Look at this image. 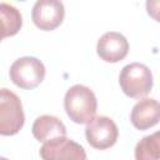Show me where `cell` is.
Here are the masks:
<instances>
[{
  "mask_svg": "<svg viewBox=\"0 0 160 160\" xmlns=\"http://www.w3.org/2000/svg\"><path fill=\"white\" fill-rule=\"evenodd\" d=\"M64 109L66 115L75 124H88L95 118L98 100L94 91L81 84L72 85L65 94Z\"/></svg>",
  "mask_w": 160,
  "mask_h": 160,
  "instance_id": "obj_1",
  "label": "cell"
},
{
  "mask_svg": "<svg viewBox=\"0 0 160 160\" xmlns=\"http://www.w3.org/2000/svg\"><path fill=\"white\" fill-rule=\"evenodd\" d=\"M152 74L150 69L140 62L125 65L119 74V85L122 92L132 99L145 98L152 89Z\"/></svg>",
  "mask_w": 160,
  "mask_h": 160,
  "instance_id": "obj_2",
  "label": "cell"
},
{
  "mask_svg": "<svg viewBox=\"0 0 160 160\" xmlns=\"http://www.w3.org/2000/svg\"><path fill=\"white\" fill-rule=\"evenodd\" d=\"M24 122L25 114L20 98L6 88L0 89V135H16Z\"/></svg>",
  "mask_w": 160,
  "mask_h": 160,
  "instance_id": "obj_3",
  "label": "cell"
},
{
  "mask_svg": "<svg viewBox=\"0 0 160 160\" xmlns=\"http://www.w3.org/2000/svg\"><path fill=\"white\" fill-rule=\"evenodd\" d=\"M45 66L34 56H22L15 60L9 70L10 80L20 89L32 90L45 79Z\"/></svg>",
  "mask_w": 160,
  "mask_h": 160,
  "instance_id": "obj_4",
  "label": "cell"
},
{
  "mask_svg": "<svg viewBox=\"0 0 160 160\" xmlns=\"http://www.w3.org/2000/svg\"><path fill=\"white\" fill-rule=\"evenodd\" d=\"M85 138L91 148L106 150L118 141L119 129L112 119L108 116H95L86 124Z\"/></svg>",
  "mask_w": 160,
  "mask_h": 160,
  "instance_id": "obj_5",
  "label": "cell"
},
{
  "mask_svg": "<svg viewBox=\"0 0 160 160\" xmlns=\"http://www.w3.org/2000/svg\"><path fill=\"white\" fill-rule=\"evenodd\" d=\"M39 154L42 160H88L84 148L66 136L45 141Z\"/></svg>",
  "mask_w": 160,
  "mask_h": 160,
  "instance_id": "obj_6",
  "label": "cell"
},
{
  "mask_svg": "<svg viewBox=\"0 0 160 160\" xmlns=\"http://www.w3.org/2000/svg\"><path fill=\"white\" fill-rule=\"evenodd\" d=\"M65 18V8L58 0H39L31 10L34 25L42 31H52L59 28Z\"/></svg>",
  "mask_w": 160,
  "mask_h": 160,
  "instance_id": "obj_7",
  "label": "cell"
},
{
  "mask_svg": "<svg viewBox=\"0 0 160 160\" xmlns=\"http://www.w3.org/2000/svg\"><path fill=\"white\" fill-rule=\"evenodd\" d=\"M129 52V42L126 38L118 31H108L96 44V54L105 62H119L126 58Z\"/></svg>",
  "mask_w": 160,
  "mask_h": 160,
  "instance_id": "obj_8",
  "label": "cell"
},
{
  "mask_svg": "<svg viewBox=\"0 0 160 160\" xmlns=\"http://www.w3.org/2000/svg\"><path fill=\"white\" fill-rule=\"evenodd\" d=\"M160 119V105L158 100L142 98L132 108L130 121L138 130H148L155 126Z\"/></svg>",
  "mask_w": 160,
  "mask_h": 160,
  "instance_id": "obj_9",
  "label": "cell"
},
{
  "mask_svg": "<svg viewBox=\"0 0 160 160\" xmlns=\"http://www.w3.org/2000/svg\"><path fill=\"white\" fill-rule=\"evenodd\" d=\"M31 132L38 141L45 142L55 138L66 136V128L59 118L52 115H41L35 119Z\"/></svg>",
  "mask_w": 160,
  "mask_h": 160,
  "instance_id": "obj_10",
  "label": "cell"
},
{
  "mask_svg": "<svg viewBox=\"0 0 160 160\" xmlns=\"http://www.w3.org/2000/svg\"><path fill=\"white\" fill-rule=\"evenodd\" d=\"M22 26L20 10L8 2H0V41L16 35Z\"/></svg>",
  "mask_w": 160,
  "mask_h": 160,
  "instance_id": "obj_11",
  "label": "cell"
},
{
  "mask_svg": "<svg viewBox=\"0 0 160 160\" xmlns=\"http://www.w3.org/2000/svg\"><path fill=\"white\" fill-rule=\"evenodd\" d=\"M159 132H154L142 138L135 146V160H159Z\"/></svg>",
  "mask_w": 160,
  "mask_h": 160,
  "instance_id": "obj_12",
  "label": "cell"
},
{
  "mask_svg": "<svg viewBox=\"0 0 160 160\" xmlns=\"http://www.w3.org/2000/svg\"><path fill=\"white\" fill-rule=\"evenodd\" d=\"M0 160H9V159H6V158H2V156H0Z\"/></svg>",
  "mask_w": 160,
  "mask_h": 160,
  "instance_id": "obj_13",
  "label": "cell"
}]
</instances>
